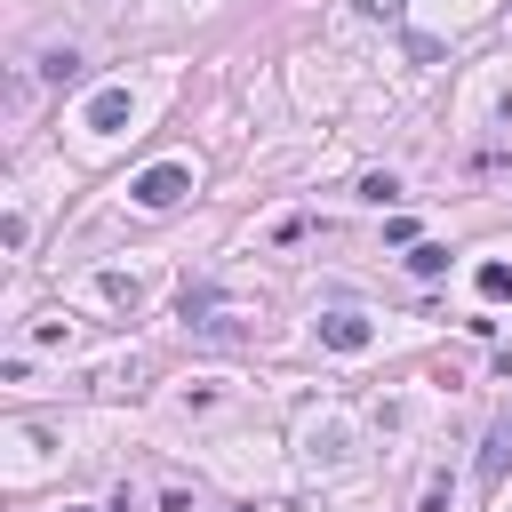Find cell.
I'll return each mask as SVG.
<instances>
[{
	"instance_id": "cell-1",
	"label": "cell",
	"mask_w": 512,
	"mask_h": 512,
	"mask_svg": "<svg viewBox=\"0 0 512 512\" xmlns=\"http://www.w3.org/2000/svg\"><path fill=\"white\" fill-rule=\"evenodd\" d=\"M184 192H192V168H184V160H160V168H144V176L128 184L136 208H176Z\"/></svg>"
},
{
	"instance_id": "cell-2",
	"label": "cell",
	"mask_w": 512,
	"mask_h": 512,
	"mask_svg": "<svg viewBox=\"0 0 512 512\" xmlns=\"http://www.w3.org/2000/svg\"><path fill=\"white\" fill-rule=\"evenodd\" d=\"M320 344H328V352H368L376 328H368L360 312H320Z\"/></svg>"
},
{
	"instance_id": "cell-3",
	"label": "cell",
	"mask_w": 512,
	"mask_h": 512,
	"mask_svg": "<svg viewBox=\"0 0 512 512\" xmlns=\"http://www.w3.org/2000/svg\"><path fill=\"white\" fill-rule=\"evenodd\" d=\"M88 128H96V136H120V128H128V88H96Z\"/></svg>"
},
{
	"instance_id": "cell-4",
	"label": "cell",
	"mask_w": 512,
	"mask_h": 512,
	"mask_svg": "<svg viewBox=\"0 0 512 512\" xmlns=\"http://www.w3.org/2000/svg\"><path fill=\"white\" fill-rule=\"evenodd\" d=\"M408 272H416V280H440V272H448V248H440V240H416V248H408Z\"/></svg>"
},
{
	"instance_id": "cell-5",
	"label": "cell",
	"mask_w": 512,
	"mask_h": 512,
	"mask_svg": "<svg viewBox=\"0 0 512 512\" xmlns=\"http://www.w3.org/2000/svg\"><path fill=\"white\" fill-rule=\"evenodd\" d=\"M504 464H512V432H488V448H480V480L496 488V480H504Z\"/></svg>"
},
{
	"instance_id": "cell-6",
	"label": "cell",
	"mask_w": 512,
	"mask_h": 512,
	"mask_svg": "<svg viewBox=\"0 0 512 512\" xmlns=\"http://www.w3.org/2000/svg\"><path fill=\"white\" fill-rule=\"evenodd\" d=\"M472 280H480V296H488V304H504V296H512V264H480Z\"/></svg>"
},
{
	"instance_id": "cell-7",
	"label": "cell",
	"mask_w": 512,
	"mask_h": 512,
	"mask_svg": "<svg viewBox=\"0 0 512 512\" xmlns=\"http://www.w3.org/2000/svg\"><path fill=\"white\" fill-rule=\"evenodd\" d=\"M40 80H64V88H72V80H80V56H72V48H56V56H40Z\"/></svg>"
},
{
	"instance_id": "cell-8",
	"label": "cell",
	"mask_w": 512,
	"mask_h": 512,
	"mask_svg": "<svg viewBox=\"0 0 512 512\" xmlns=\"http://www.w3.org/2000/svg\"><path fill=\"white\" fill-rule=\"evenodd\" d=\"M392 192H400L392 176H360V200H376V208H392Z\"/></svg>"
},
{
	"instance_id": "cell-9",
	"label": "cell",
	"mask_w": 512,
	"mask_h": 512,
	"mask_svg": "<svg viewBox=\"0 0 512 512\" xmlns=\"http://www.w3.org/2000/svg\"><path fill=\"white\" fill-rule=\"evenodd\" d=\"M424 512H448V480H432V496H424Z\"/></svg>"
},
{
	"instance_id": "cell-10",
	"label": "cell",
	"mask_w": 512,
	"mask_h": 512,
	"mask_svg": "<svg viewBox=\"0 0 512 512\" xmlns=\"http://www.w3.org/2000/svg\"><path fill=\"white\" fill-rule=\"evenodd\" d=\"M360 8H368V16H400V0H360Z\"/></svg>"
}]
</instances>
